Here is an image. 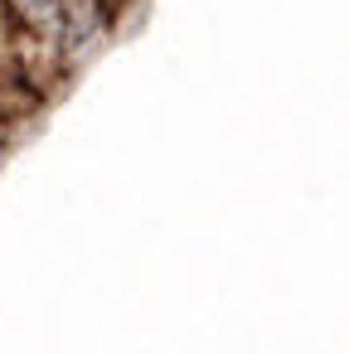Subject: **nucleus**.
<instances>
[{"instance_id":"nucleus-1","label":"nucleus","mask_w":349,"mask_h":354,"mask_svg":"<svg viewBox=\"0 0 349 354\" xmlns=\"http://www.w3.org/2000/svg\"><path fill=\"white\" fill-rule=\"evenodd\" d=\"M112 30H117V15L107 10V0H64L59 6V35H54V49H59L64 68L73 73Z\"/></svg>"},{"instance_id":"nucleus-2","label":"nucleus","mask_w":349,"mask_h":354,"mask_svg":"<svg viewBox=\"0 0 349 354\" xmlns=\"http://www.w3.org/2000/svg\"><path fill=\"white\" fill-rule=\"evenodd\" d=\"M59 6H64V0H6L10 25H15V39L54 49V35H59ZM54 54H59V49H54Z\"/></svg>"},{"instance_id":"nucleus-3","label":"nucleus","mask_w":349,"mask_h":354,"mask_svg":"<svg viewBox=\"0 0 349 354\" xmlns=\"http://www.w3.org/2000/svg\"><path fill=\"white\" fill-rule=\"evenodd\" d=\"M15 59V25H10V10H6V0H0V68H6Z\"/></svg>"},{"instance_id":"nucleus-4","label":"nucleus","mask_w":349,"mask_h":354,"mask_svg":"<svg viewBox=\"0 0 349 354\" xmlns=\"http://www.w3.org/2000/svg\"><path fill=\"white\" fill-rule=\"evenodd\" d=\"M126 6H131V0H107V10H112L117 20H122V10H126Z\"/></svg>"},{"instance_id":"nucleus-5","label":"nucleus","mask_w":349,"mask_h":354,"mask_svg":"<svg viewBox=\"0 0 349 354\" xmlns=\"http://www.w3.org/2000/svg\"><path fill=\"white\" fill-rule=\"evenodd\" d=\"M10 136H15V131H10L6 122H0V151H6V146H10Z\"/></svg>"}]
</instances>
